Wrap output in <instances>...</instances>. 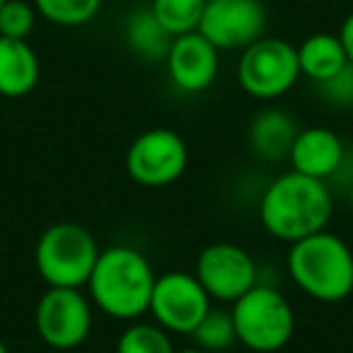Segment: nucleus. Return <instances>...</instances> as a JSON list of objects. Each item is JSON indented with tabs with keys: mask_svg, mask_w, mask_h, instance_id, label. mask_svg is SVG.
Wrapping results in <instances>:
<instances>
[{
	"mask_svg": "<svg viewBox=\"0 0 353 353\" xmlns=\"http://www.w3.org/2000/svg\"><path fill=\"white\" fill-rule=\"evenodd\" d=\"M237 343L254 353H276L295 334V310L281 290L256 283L232 303Z\"/></svg>",
	"mask_w": 353,
	"mask_h": 353,
	"instance_id": "obj_5",
	"label": "nucleus"
},
{
	"mask_svg": "<svg viewBox=\"0 0 353 353\" xmlns=\"http://www.w3.org/2000/svg\"><path fill=\"white\" fill-rule=\"evenodd\" d=\"M37 336L56 351H73L92 332V300L83 288H46L34 307Z\"/></svg>",
	"mask_w": 353,
	"mask_h": 353,
	"instance_id": "obj_8",
	"label": "nucleus"
},
{
	"mask_svg": "<svg viewBox=\"0 0 353 353\" xmlns=\"http://www.w3.org/2000/svg\"><path fill=\"white\" fill-rule=\"evenodd\" d=\"M211 307L213 300L196 276L187 271H167L155 279L148 314H152V322L165 332L189 336Z\"/></svg>",
	"mask_w": 353,
	"mask_h": 353,
	"instance_id": "obj_9",
	"label": "nucleus"
},
{
	"mask_svg": "<svg viewBox=\"0 0 353 353\" xmlns=\"http://www.w3.org/2000/svg\"><path fill=\"white\" fill-rule=\"evenodd\" d=\"M298 121L293 114H288L281 107L261 109L250 123L247 141L254 155H259L266 162L288 160L293 141L298 136Z\"/></svg>",
	"mask_w": 353,
	"mask_h": 353,
	"instance_id": "obj_14",
	"label": "nucleus"
},
{
	"mask_svg": "<svg viewBox=\"0 0 353 353\" xmlns=\"http://www.w3.org/2000/svg\"><path fill=\"white\" fill-rule=\"evenodd\" d=\"M285 269L290 281L317 303H341L353 293V250L329 230L293 242Z\"/></svg>",
	"mask_w": 353,
	"mask_h": 353,
	"instance_id": "obj_3",
	"label": "nucleus"
},
{
	"mask_svg": "<svg viewBox=\"0 0 353 353\" xmlns=\"http://www.w3.org/2000/svg\"><path fill=\"white\" fill-rule=\"evenodd\" d=\"M348 148L343 145L341 136L327 126H310L300 128L290 148L288 162L293 172L305 176H314L329 182L341 167Z\"/></svg>",
	"mask_w": 353,
	"mask_h": 353,
	"instance_id": "obj_13",
	"label": "nucleus"
},
{
	"mask_svg": "<svg viewBox=\"0 0 353 353\" xmlns=\"http://www.w3.org/2000/svg\"><path fill=\"white\" fill-rule=\"evenodd\" d=\"M346 192H348V206H351V211H353V182L346 187Z\"/></svg>",
	"mask_w": 353,
	"mask_h": 353,
	"instance_id": "obj_25",
	"label": "nucleus"
},
{
	"mask_svg": "<svg viewBox=\"0 0 353 353\" xmlns=\"http://www.w3.org/2000/svg\"><path fill=\"white\" fill-rule=\"evenodd\" d=\"M157 274L143 252L114 245L99 252L88 281V298L102 314L119 322H136L150 307Z\"/></svg>",
	"mask_w": 353,
	"mask_h": 353,
	"instance_id": "obj_2",
	"label": "nucleus"
},
{
	"mask_svg": "<svg viewBox=\"0 0 353 353\" xmlns=\"http://www.w3.org/2000/svg\"><path fill=\"white\" fill-rule=\"evenodd\" d=\"M339 39H341L343 49H346L348 63L353 65V12H348L341 22V30H339Z\"/></svg>",
	"mask_w": 353,
	"mask_h": 353,
	"instance_id": "obj_24",
	"label": "nucleus"
},
{
	"mask_svg": "<svg viewBox=\"0 0 353 353\" xmlns=\"http://www.w3.org/2000/svg\"><path fill=\"white\" fill-rule=\"evenodd\" d=\"M123 39L133 56H138L145 63H155V61L167 59V51H170L174 37L157 22L150 8H138L126 17Z\"/></svg>",
	"mask_w": 353,
	"mask_h": 353,
	"instance_id": "obj_17",
	"label": "nucleus"
},
{
	"mask_svg": "<svg viewBox=\"0 0 353 353\" xmlns=\"http://www.w3.org/2000/svg\"><path fill=\"white\" fill-rule=\"evenodd\" d=\"M117 353H176L172 334L155 322H131L117 339Z\"/></svg>",
	"mask_w": 353,
	"mask_h": 353,
	"instance_id": "obj_21",
	"label": "nucleus"
},
{
	"mask_svg": "<svg viewBox=\"0 0 353 353\" xmlns=\"http://www.w3.org/2000/svg\"><path fill=\"white\" fill-rule=\"evenodd\" d=\"M300 78L298 51L281 37H261L242 51L237 61V83L250 97L271 102L295 88Z\"/></svg>",
	"mask_w": 353,
	"mask_h": 353,
	"instance_id": "obj_6",
	"label": "nucleus"
},
{
	"mask_svg": "<svg viewBox=\"0 0 353 353\" xmlns=\"http://www.w3.org/2000/svg\"><path fill=\"white\" fill-rule=\"evenodd\" d=\"M176 353H206V351H199V348L194 346V348H182V351H176Z\"/></svg>",
	"mask_w": 353,
	"mask_h": 353,
	"instance_id": "obj_26",
	"label": "nucleus"
},
{
	"mask_svg": "<svg viewBox=\"0 0 353 353\" xmlns=\"http://www.w3.org/2000/svg\"><path fill=\"white\" fill-rule=\"evenodd\" d=\"M0 353H8V346H6V341L0 339Z\"/></svg>",
	"mask_w": 353,
	"mask_h": 353,
	"instance_id": "obj_27",
	"label": "nucleus"
},
{
	"mask_svg": "<svg viewBox=\"0 0 353 353\" xmlns=\"http://www.w3.org/2000/svg\"><path fill=\"white\" fill-rule=\"evenodd\" d=\"M295 51H298L300 75H307L314 83H324L336 75L343 65H348L346 49L339 34H329V32H314L305 37L300 46H295Z\"/></svg>",
	"mask_w": 353,
	"mask_h": 353,
	"instance_id": "obj_16",
	"label": "nucleus"
},
{
	"mask_svg": "<svg viewBox=\"0 0 353 353\" xmlns=\"http://www.w3.org/2000/svg\"><path fill=\"white\" fill-rule=\"evenodd\" d=\"M32 6L56 27H83L97 17L102 0H32Z\"/></svg>",
	"mask_w": 353,
	"mask_h": 353,
	"instance_id": "obj_20",
	"label": "nucleus"
},
{
	"mask_svg": "<svg viewBox=\"0 0 353 353\" xmlns=\"http://www.w3.org/2000/svg\"><path fill=\"white\" fill-rule=\"evenodd\" d=\"M221 51L199 32L174 37L167 51V75L176 90L196 94L208 90L218 78L221 68Z\"/></svg>",
	"mask_w": 353,
	"mask_h": 353,
	"instance_id": "obj_12",
	"label": "nucleus"
},
{
	"mask_svg": "<svg viewBox=\"0 0 353 353\" xmlns=\"http://www.w3.org/2000/svg\"><path fill=\"white\" fill-rule=\"evenodd\" d=\"M266 22L261 0H206L196 32L218 51H245L264 37Z\"/></svg>",
	"mask_w": 353,
	"mask_h": 353,
	"instance_id": "obj_10",
	"label": "nucleus"
},
{
	"mask_svg": "<svg viewBox=\"0 0 353 353\" xmlns=\"http://www.w3.org/2000/svg\"><path fill=\"white\" fill-rule=\"evenodd\" d=\"M206 0H152L150 10L172 37L199 30Z\"/></svg>",
	"mask_w": 353,
	"mask_h": 353,
	"instance_id": "obj_19",
	"label": "nucleus"
},
{
	"mask_svg": "<svg viewBox=\"0 0 353 353\" xmlns=\"http://www.w3.org/2000/svg\"><path fill=\"white\" fill-rule=\"evenodd\" d=\"M194 276L211 300L235 303L256 285V261L240 245L213 242L201 250Z\"/></svg>",
	"mask_w": 353,
	"mask_h": 353,
	"instance_id": "obj_11",
	"label": "nucleus"
},
{
	"mask_svg": "<svg viewBox=\"0 0 353 353\" xmlns=\"http://www.w3.org/2000/svg\"><path fill=\"white\" fill-rule=\"evenodd\" d=\"M189 336L194 339V346L199 351L206 353H228L237 343L235 322H232V312L223 307H211L203 319L196 324Z\"/></svg>",
	"mask_w": 353,
	"mask_h": 353,
	"instance_id": "obj_18",
	"label": "nucleus"
},
{
	"mask_svg": "<svg viewBox=\"0 0 353 353\" xmlns=\"http://www.w3.org/2000/svg\"><path fill=\"white\" fill-rule=\"evenodd\" d=\"M332 213L334 196L329 182L293 170L274 176L259 196L261 228L288 245L327 230Z\"/></svg>",
	"mask_w": 353,
	"mask_h": 353,
	"instance_id": "obj_1",
	"label": "nucleus"
},
{
	"mask_svg": "<svg viewBox=\"0 0 353 353\" xmlns=\"http://www.w3.org/2000/svg\"><path fill=\"white\" fill-rule=\"evenodd\" d=\"M41 63L27 39L0 37V94L20 99L39 85Z\"/></svg>",
	"mask_w": 353,
	"mask_h": 353,
	"instance_id": "obj_15",
	"label": "nucleus"
},
{
	"mask_svg": "<svg viewBox=\"0 0 353 353\" xmlns=\"http://www.w3.org/2000/svg\"><path fill=\"white\" fill-rule=\"evenodd\" d=\"M317 88L319 94L329 104H334V107H341V109L353 107V65L351 63L343 65L336 75H332L324 83H317Z\"/></svg>",
	"mask_w": 353,
	"mask_h": 353,
	"instance_id": "obj_23",
	"label": "nucleus"
},
{
	"mask_svg": "<svg viewBox=\"0 0 353 353\" xmlns=\"http://www.w3.org/2000/svg\"><path fill=\"white\" fill-rule=\"evenodd\" d=\"M3 6H6V0H0V8H3Z\"/></svg>",
	"mask_w": 353,
	"mask_h": 353,
	"instance_id": "obj_28",
	"label": "nucleus"
},
{
	"mask_svg": "<svg viewBox=\"0 0 353 353\" xmlns=\"http://www.w3.org/2000/svg\"><path fill=\"white\" fill-rule=\"evenodd\" d=\"M189 165V148L176 131L165 126L138 133L126 150V174L148 189L170 187L182 179Z\"/></svg>",
	"mask_w": 353,
	"mask_h": 353,
	"instance_id": "obj_7",
	"label": "nucleus"
},
{
	"mask_svg": "<svg viewBox=\"0 0 353 353\" xmlns=\"http://www.w3.org/2000/svg\"><path fill=\"white\" fill-rule=\"evenodd\" d=\"M99 245L78 223H54L39 235L34 266L46 288H85L99 256Z\"/></svg>",
	"mask_w": 353,
	"mask_h": 353,
	"instance_id": "obj_4",
	"label": "nucleus"
},
{
	"mask_svg": "<svg viewBox=\"0 0 353 353\" xmlns=\"http://www.w3.org/2000/svg\"><path fill=\"white\" fill-rule=\"evenodd\" d=\"M37 25V8L27 0H6L0 8V37L27 39Z\"/></svg>",
	"mask_w": 353,
	"mask_h": 353,
	"instance_id": "obj_22",
	"label": "nucleus"
}]
</instances>
